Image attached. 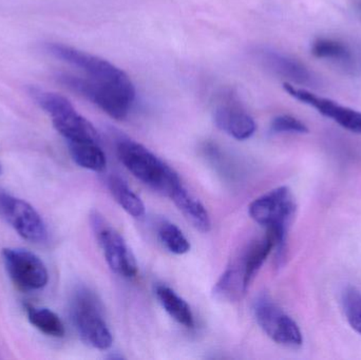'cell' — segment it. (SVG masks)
Instances as JSON below:
<instances>
[{
  "label": "cell",
  "mask_w": 361,
  "mask_h": 360,
  "mask_svg": "<svg viewBox=\"0 0 361 360\" xmlns=\"http://www.w3.org/2000/svg\"><path fill=\"white\" fill-rule=\"evenodd\" d=\"M118 156L124 166L142 183L171 198L182 185L178 173L154 152L133 139H121Z\"/></svg>",
  "instance_id": "6da1fadb"
},
{
  "label": "cell",
  "mask_w": 361,
  "mask_h": 360,
  "mask_svg": "<svg viewBox=\"0 0 361 360\" xmlns=\"http://www.w3.org/2000/svg\"><path fill=\"white\" fill-rule=\"evenodd\" d=\"M296 209L294 196L286 186L259 197L248 207L252 219L273 235L278 261L283 260L286 255V236Z\"/></svg>",
  "instance_id": "7a4b0ae2"
},
{
  "label": "cell",
  "mask_w": 361,
  "mask_h": 360,
  "mask_svg": "<svg viewBox=\"0 0 361 360\" xmlns=\"http://www.w3.org/2000/svg\"><path fill=\"white\" fill-rule=\"evenodd\" d=\"M29 94L51 116L53 126L66 141L99 142L97 129L76 111L69 99L37 87H30Z\"/></svg>",
  "instance_id": "3957f363"
},
{
  "label": "cell",
  "mask_w": 361,
  "mask_h": 360,
  "mask_svg": "<svg viewBox=\"0 0 361 360\" xmlns=\"http://www.w3.org/2000/svg\"><path fill=\"white\" fill-rule=\"evenodd\" d=\"M59 78L66 87L82 95L116 120H124L133 109L135 91L97 82L87 76L61 74Z\"/></svg>",
  "instance_id": "277c9868"
},
{
  "label": "cell",
  "mask_w": 361,
  "mask_h": 360,
  "mask_svg": "<svg viewBox=\"0 0 361 360\" xmlns=\"http://www.w3.org/2000/svg\"><path fill=\"white\" fill-rule=\"evenodd\" d=\"M71 316L85 344L102 351L111 348L114 337L104 319L101 304L90 290L80 287L74 293Z\"/></svg>",
  "instance_id": "5b68a950"
},
{
  "label": "cell",
  "mask_w": 361,
  "mask_h": 360,
  "mask_svg": "<svg viewBox=\"0 0 361 360\" xmlns=\"http://www.w3.org/2000/svg\"><path fill=\"white\" fill-rule=\"evenodd\" d=\"M46 49L56 58L82 70L87 77L126 90L135 91L130 77L122 69L106 59L57 42L47 44Z\"/></svg>",
  "instance_id": "8992f818"
},
{
  "label": "cell",
  "mask_w": 361,
  "mask_h": 360,
  "mask_svg": "<svg viewBox=\"0 0 361 360\" xmlns=\"http://www.w3.org/2000/svg\"><path fill=\"white\" fill-rule=\"evenodd\" d=\"M254 313L259 327L276 344L290 349L302 346L300 328L271 297L262 295L257 298Z\"/></svg>",
  "instance_id": "52a82bcc"
},
{
  "label": "cell",
  "mask_w": 361,
  "mask_h": 360,
  "mask_svg": "<svg viewBox=\"0 0 361 360\" xmlns=\"http://www.w3.org/2000/svg\"><path fill=\"white\" fill-rule=\"evenodd\" d=\"M90 222L109 268L126 278L137 276V262L124 238L99 213H92Z\"/></svg>",
  "instance_id": "ba28073f"
},
{
  "label": "cell",
  "mask_w": 361,
  "mask_h": 360,
  "mask_svg": "<svg viewBox=\"0 0 361 360\" xmlns=\"http://www.w3.org/2000/svg\"><path fill=\"white\" fill-rule=\"evenodd\" d=\"M0 217L19 236L34 243L44 242L48 236L46 223L36 209L25 200L0 188Z\"/></svg>",
  "instance_id": "9c48e42d"
},
{
  "label": "cell",
  "mask_w": 361,
  "mask_h": 360,
  "mask_svg": "<svg viewBox=\"0 0 361 360\" xmlns=\"http://www.w3.org/2000/svg\"><path fill=\"white\" fill-rule=\"evenodd\" d=\"M1 255L6 273L17 289L32 292L46 287L48 271L37 256L23 249H4Z\"/></svg>",
  "instance_id": "30bf717a"
},
{
  "label": "cell",
  "mask_w": 361,
  "mask_h": 360,
  "mask_svg": "<svg viewBox=\"0 0 361 360\" xmlns=\"http://www.w3.org/2000/svg\"><path fill=\"white\" fill-rule=\"evenodd\" d=\"M283 88L290 97L305 105L311 106L322 116L334 120L343 128L352 132L361 133V112L357 110L341 105L326 97H319L307 89L298 88L290 82H284Z\"/></svg>",
  "instance_id": "8fae6325"
},
{
  "label": "cell",
  "mask_w": 361,
  "mask_h": 360,
  "mask_svg": "<svg viewBox=\"0 0 361 360\" xmlns=\"http://www.w3.org/2000/svg\"><path fill=\"white\" fill-rule=\"evenodd\" d=\"M235 99L231 92L222 95L214 110V120L223 132L238 141H245L256 132V123Z\"/></svg>",
  "instance_id": "7c38bea8"
},
{
  "label": "cell",
  "mask_w": 361,
  "mask_h": 360,
  "mask_svg": "<svg viewBox=\"0 0 361 360\" xmlns=\"http://www.w3.org/2000/svg\"><path fill=\"white\" fill-rule=\"evenodd\" d=\"M259 61L274 73L286 78L290 84H313V75L300 61L273 49L261 48L256 51Z\"/></svg>",
  "instance_id": "4fadbf2b"
},
{
  "label": "cell",
  "mask_w": 361,
  "mask_h": 360,
  "mask_svg": "<svg viewBox=\"0 0 361 360\" xmlns=\"http://www.w3.org/2000/svg\"><path fill=\"white\" fill-rule=\"evenodd\" d=\"M171 198L177 205L180 213H183L187 221L201 232H208L212 228L209 213L204 205L195 199L190 192H187L183 185L179 186L171 194Z\"/></svg>",
  "instance_id": "5bb4252c"
},
{
  "label": "cell",
  "mask_w": 361,
  "mask_h": 360,
  "mask_svg": "<svg viewBox=\"0 0 361 360\" xmlns=\"http://www.w3.org/2000/svg\"><path fill=\"white\" fill-rule=\"evenodd\" d=\"M273 249H275V240L273 235L267 230V235L262 239L250 244L244 254L240 256L243 264L244 278L247 289Z\"/></svg>",
  "instance_id": "9a60e30c"
},
{
  "label": "cell",
  "mask_w": 361,
  "mask_h": 360,
  "mask_svg": "<svg viewBox=\"0 0 361 360\" xmlns=\"http://www.w3.org/2000/svg\"><path fill=\"white\" fill-rule=\"evenodd\" d=\"M71 158L78 166L94 173H103L107 166L105 152L99 142H67Z\"/></svg>",
  "instance_id": "2e32d148"
},
{
  "label": "cell",
  "mask_w": 361,
  "mask_h": 360,
  "mask_svg": "<svg viewBox=\"0 0 361 360\" xmlns=\"http://www.w3.org/2000/svg\"><path fill=\"white\" fill-rule=\"evenodd\" d=\"M247 290L245 278H244L243 266L239 258L223 273L222 276L214 285V293L220 299L233 302L239 299L247 292Z\"/></svg>",
  "instance_id": "e0dca14e"
},
{
  "label": "cell",
  "mask_w": 361,
  "mask_h": 360,
  "mask_svg": "<svg viewBox=\"0 0 361 360\" xmlns=\"http://www.w3.org/2000/svg\"><path fill=\"white\" fill-rule=\"evenodd\" d=\"M156 294L163 309L169 313L173 321L187 329L195 328V317L190 306L173 289L166 285H158Z\"/></svg>",
  "instance_id": "ac0fdd59"
},
{
  "label": "cell",
  "mask_w": 361,
  "mask_h": 360,
  "mask_svg": "<svg viewBox=\"0 0 361 360\" xmlns=\"http://www.w3.org/2000/svg\"><path fill=\"white\" fill-rule=\"evenodd\" d=\"M108 188L118 204L133 218H143L145 216V205L139 196L133 192L126 182L118 175L108 178Z\"/></svg>",
  "instance_id": "d6986e66"
},
{
  "label": "cell",
  "mask_w": 361,
  "mask_h": 360,
  "mask_svg": "<svg viewBox=\"0 0 361 360\" xmlns=\"http://www.w3.org/2000/svg\"><path fill=\"white\" fill-rule=\"evenodd\" d=\"M27 315L31 325L47 336L55 338L65 336L66 330L63 321L49 309L27 306Z\"/></svg>",
  "instance_id": "ffe728a7"
},
{
  "label": "cell",
  "mask_w": 361,
  "mask_h": 360,
  "mask_svg": "<svg viewBox=\"0 0 361 360\" xmlns=\"http://www.w3.org/2000/svg\"><path fill=\"white\" fill-rule=\"evenodd\" d=\"M312 53L317 58L329 59L336 63H349L351 51L343 42L332 38H317L312 44Z\"/></svg>",
  "instance_id": "44dd1931"
},
{
  "label": "cell",
  "mask_w": 361,
  "mask_h": 360,
  "mask_svg": "<svg viewBox=\"0 0 361 360\" xmlns=\"http://www.w3.org/2000/svg\"><path fill=\"white\" fill-rule=\"evenodd\" d=\"M159 237L171 253L175 255H184L190 251V243L176 224L169 221H162L159 224Z\"/></svg>",
  "instance_id": "7402d4cb"
},
{
  "label": "cell",
  "mask_w": 361,
  "mask_h": 360,
  "mask_svg": "<svg viewBox=\"0 0 361 360\" xmlns=\"http://www.w3.org/2000/svg\"><path fill=\"white\" fill-rule=\"evenodd\" d=\"M343 306L348 323L361 335V292L348 287L343 293Z\"/></svg>",
  "instance_id": "603a6c76"
},
{
  "label": "cell",
  "mask_w": 361,
  "mask_h": 360,
  "mask_svg": "<svg viewBox=\"0 0 361 360\" xmlns=\"http://www.w3.org/2000/svg\"><path fill=\"white\" fill-rule=\"evenodd\" d=\"M271 130L274 133H298V135L309 132V128L305 126V123L288 114L276 116L271 120Z\"/></svg>",
  "instance_id": "cb8c5ba5"
},
{
  "label": "cell",
  "mask_w": 361,
  "mask_h": 360,
  "mask_svg": "<svg viewBox=\"0 0 361 360\" xmlns=\"http://www.w3.org/2000/svg\"><path fill=\"white\" fill-rule=\"evenodd\" d=\"M2 175V165L1 163H0V175Z\"/></svg>",
  "instance_id": "d4e9b609"
},
{
  "label": "cell",
  "mask_w": 361,
  "mask_h": 360,
  "mask_svg": "<svg viewBox=\"0 0 361 360\" xmlns=\"http://www.w3.org/2000/svg\"><path fill=\"white\" fill-rule=\"evenodd\" d=\"M360 8H361V1L360 2Z\"/></svg>",
  "instance_id": "484cf974"
}]
</instances>
